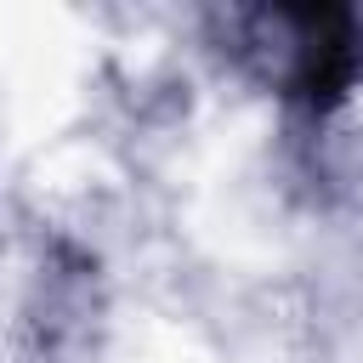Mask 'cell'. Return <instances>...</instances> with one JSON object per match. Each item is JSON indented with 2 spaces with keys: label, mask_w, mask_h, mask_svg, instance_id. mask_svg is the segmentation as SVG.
I'll return each mask as SVG.
<instances>
[{
  "label": "cell",
  "mask_w": 363,
  "mask_h": 363,
  "mask_svg": "<svg viewBox=\"0 0 363 363\" xmlns=\"http://www.w3.org/2000/svg\"><path fill=\"white\" fill-rule=\"evenodd\" d=\"M284 28V96L306 113H335L363 85V17L352 6H289L272 17Z\"/></svg>",
  "instance_id": "obj_1"
}]
</instances>
